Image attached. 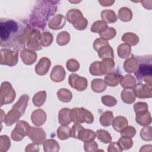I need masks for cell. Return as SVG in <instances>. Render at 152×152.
<instances>
[{"label":"cell","mask_w":152,"mask_h":152,"mask_svg":"<svg viewBox=\"0 0 152 152\" xmlns=\"http://www.w3.org/2000/svg\"><path fill=\"white\" fill-rule=\"evenodd\" d=\"M28 27L23 22L12 18L0 20V39L1 47L21 50L25 47V41L28 38Z\"/></svg>","instance_id":"6da1fadb"},{"label":"cell","mask_w":152,"mask_h":152,"mask_svg":"<svg viewBox=\"0 0 152 152\" xmlns=\"http://www.w3.org/2000/svg\"><path fill=\"white\" fill-rule=\"evenodd\" d=\"M137 58L138 59V66L134 72L137 80L139 83L146 82L148 79L151 80V55L138 56Z\"/></svg>","instance_id":"7a4b0ae2"},{"label":"cell","mask_w":152,"mask_h":152,"mask_svg":"<svg viewBox=\"0 0 152 152\" xmlns=\"http://www.w3.org/2000/svg\"><path fill=\"white\" fill-rule=\"evenodd\" d=\"M115 63L113 59L105 58L103 61H96L90 66V73L93 75H102L113 70Z\"/></svg>","instance_id":"3957f363"},{"label":"cell","mask_w":152,"mask_h":152,"mask_svg":"<svg viewBox=\"0 0 152 152\" xmlns=\"http://www.w3.org/2000/svg\"><path fill=\"white\" fill-rule=\"evenodd\" d=\"M69 116L71 122L74 123L86 122L87 124H92L94 120L92 113L83 107L73 108L70 110Z\"/></svg>","instance_id":"277c9868"},{"label":"cell","mask_w":152,"mask_h":152,"mask_svg":"<svg viewBox=\"0 0 152 152\" xmlns=\"http://www.w3.org/2000/svg\"><path fill=\"white\" fill-rule=\"evenodd\" d=\"M67 20L69 23L73 24L75 28L79 30H84L80 23L85 27L87 26V20L83 17L82 13L78 10L72 9L69 10L67 13Z\"/></svg>","instance_id":"5b68a950"},{"label":"cell","mask_w":152,"mask_h":152,"mask_svg":"<svg viewBox=\"0 0 152 152\" xmlns=\"http://www.w3.org/2000/svg\"><path fill=\"white\" fill-rule=\"evenodd\" d=\"M31 127L25 121H20L17 123L16 126L12 131L11 138L14 141H21L23 138L28 135Z\"/></svg>","instance_id":"8992f818"},{"label":"cell","mask_w":152,"mask_h":152,"mask_svg":"<svg viewBox=\"0 0 152 152\" xmlns=\"http://www.w3.org/2000/svg\"><path fill=\"white\" fill-rule=\"evenodd\" d=\"M1 64L7 65L10 66L15 65L18 62V53L8 49L1 50Z\"/></svg>","instance_id":"52a82bcc"},{"label":"cell","mask_w":152,"mask_h":152,"mask_svg":"<svg viewBox=\"0 0 152 152\" xmlns=\"http://www.w3.org/2000/svg\"><path fill=\"white\" fill-rule=\"evenodd\" d=\"M69 84L72 88L78 91L84 90L87 86V80L84 77H80L77 74H71L69 77Z\"/></svg>","instance_id":"ba28073f"},{"label":"cell","mask_w":152,"mask_h":152,"mask_svg":"<svg viewBox=\"0 0 152 152\" xmlns=\"http://www.w3.org/2000/svg\"><path fill=\"white\" fill-rule=\"evenodd\" d=\"M40 33L38 30H34L30 34V37H28L27 42V47L28 48L37 50H40L42 49V46L40 42Z\"/></svg>","instance_id":"9c48e42d"},{"label":"cell","mask_w":152,"mask_h":152,"mask_svg":"<svg viewBox=\"0 0 152 152\" xmlns=\"http://www.w3.org/2000/svg\"><path fill=\"white\" fill-rule=\"evenodd\" d=\"M122 78V76L119 71L112 70L106 75L104 78V81L109 86L115 87L119 84Z\"/></svg>","instance_id":"30bf717a"},{"label":"cell","mask_w":152,"mask_h":152,"mask_svg":"<svg viewBox=\"0 0 152 152\" xmlns=\"http://www.w3.org/2000/svg\"><path fill=\"white\" fill-rule=\"evenodd\" d=\"M50 61L49 58L43 57L42 58L35 67V71L36 74L40 75H44L46 74L50 66Z\"/></svg>","instance_id":"8fae6325"},{"label":"cell","mask_w":152,"mask_h":152,"mask_svg":"<svg viewBox=\"0 0 152 152\" xmlns=\"http://www.w3.org/2000/svg\"><path fill=\"white\" fill-rule=\"evenodd\" d=\"M65 24V18L64 16L60 14L55 15L50 20L48 23V26L51 29L58 30L62 28Z\"/></svg>","instance_id":"7c38bea8"},{"label":"cell","mask_w":152,"mask_h":152,"mask_svg":"<svg viewBox=\"0 0 152 152\" xmlns=\"http://www.w3.org/2000/svg\"><path fill=\"white\" fill-rule=\"evenodd\" d=\"M32 122L36 126H40L43 125L46 119V113L41 110L37 109L34 111L31 116Z\"/></svg>","instance_id":"4fadbf2b"},{"label":"cell","mask_w":152,"mask_h":152,"mask_svg":"<svg viewBox=\"0 0 152 152\" xmlns=\"http://www.w3.org/2000/svg\"><path fill=\"white\" fill-rule=\"evenodd\" d=\"M113 129L118 132H121L125 128L128 126V121L126 118L124 116L116 117L112 123Z\"/></svg>","instance_id":"5bb4252c"},{"label":"cell","mask_w":152,"mask_h":152,"mask_svg":"<svg viewBox=\"0 0 152 152\" xmlns=\"http://www.w3.org/2000/svg\"><path fill=\"white\" fill-rule=\"evenodd\" d=\"M36 53L34 52L28 50L27 49H23L21 53V58L22 61H23V63H24L26 65H31L33 64L36 59L37 56H33V57H30L34 55H36Z\"/></svg>","instance_id":"9a60e30c"},{"label":"cell","mask_w":152,"mask_h":152,"mask_svg":"<svg viewBox=\"0 0 152 152\" xmlns=\"http://www.w3.org/2000/svg\"><path fill=\"white\" fill-rule=\"evenodd\" d=\"M97 52L99 56L101 59H104L105 58H109L111 59H113L114 55L113 52V49L109 44L101 47Z\"/></svg>","instance_id":"2e32d148"},{"label":"cell","mask_w":152,"mask_h":152,"mask_svg":"<svg viewBox=\"0 0 152 152\" xmlns=\"http://www.w3.org/2000/svg\"><path fill=\"white\" fill-rule=\"evenodd\" d=\"M138 66V59L137 56L132 55L131 58L127 59L124 65V69L127 72H133L135 71Z\"/></svg>","instance_id":"e0dca14e"},{"label":"cell","mask_w":152,"mask_h":152,"mask_svg":"<svg viewBox=\"0 0 152 152\" xmlns=\"http://www.w3.org/2000/svg\"><path fill=\"white\" fill-rule=\"evenodd\" d=\"M29 99V97L26 94H24L21 96L19 100L12 106V109H18L19 112L23 115L25 112L26 107L27 105V102Z\"/></svg>","instance_id":"ac0fdd59"},{"label":"cell","mask_w":152,"mask_h":152,"mask_svg":"<svg viewBox=\"0 0 152 152\" xmlns=\"http://www.w3.org/2000/svg\"><path fill=\"white\" fill-rule=\"evenodd\" d=\"M21 116V114L20 112H17L16 109H12L7 113V115L4 120V122H5V124L7 126L12 125L15 122H16L20 118Z\"/></svg>","instance_id":"d6986e66"},{"label":"cell","mask_w":152,"mask_h":152,"mask_svg":"<svg viewBox=\"0 0 152 152\" xmlns=\"http://www.w3.org/2000/svg\"><path fill=\"white\" fill-rule=\"evenodd\" d=\"M70 109L68 108H64L59 112V122L62 125H66L70 124L71 120L70 119L69 113Z\"/></svg>","instance_id":"ffe728a7"},{"label":"cell","mask_w":152,"mask_h":152,"mask_svg":"<svg viewBox=\"0 0 152 152\" xmlns=\"http://www.w3.org/2000/svg\"><path fill=\"white\" fill-rule=\"evenodd\" d=\"M96 137L95 132L90 129H85L84 128L81 130L79 133L78 139L86 142L93 140Z\"/></svg>","instance_id":"44dd1931"},{"label":"cell","mask_w":152,"mask_h":152,"mask_svg":"<svg viewBox=\"0 0 152 152\" xmlns=\"http://www.w3.org/2000/svg\"><path fill=\"white\" fill-rule=\"evenodd\" d=\"M59 75L61 81H62L65 77V71L64 68L61 65H55L52 70L50 74V78L54 81L56 76Z\"/></svg>","instance_id":"7402d4cb"},{"label":"cell","mask_w":152,"mask_h":152,"mask_svg":"<svg viewBox=\"0 0 152 152\" xmlns=\"http://www.w3.org/2000/svg\"><path fill=\"white\" fill-rule=\"evenodd\" d=\"M102 18L104 23H115L117 21L116 15L112 10H104L101 13Z\"/></svg>","instance_id":"603a6c76"},{"label":"cell","mask_w":152,"mask_h":152,"mask_svg":"<svg viewBox=\"0 0 152 152\" xmlns=\"http://www.w3.org/2000/svg\"><path fill=\"white\" fill-rule=\"evenodd\" d=\"M113 119V112L111 111H106L102 113L100 118V122L102 126H108L112 124Z\"/></svg>","instance_id":"cb8c5ba5"},{"label":"cell","mask_w":152,"mask_h":152,"mask_svg":"<svg viewBox=\"0 0 152 152\" xmlns=\"http://www.w3.org/2000/svg\"><path fill=\"white\" fill-rule=\"evenodd\" d=\"M91 88L94 91L100 93L106 89V84L102 79H94L91 82Z\"/></svg>","instance_id":"d4e9b609"},{"label":"cell","mask_w":152,"mask_h":152,"mask_svg":"<svg viewBox=\"0 0 152 152\" xmlns=\"http://www.w3.org/2000/svg\"><path fill=\"white\" fill-rule=\"evenodd\" d=\"M58 137L62 140H66L71 137V129L66 125H62L59 127L57 130Z\"/></svg>","instance_id":"484cf974"},{"label":"cell","mask_w":152,"mask_h":152,"mask_svg":"<svg viewBox=\"0 0 152 152\" xmlns=\"http://www.w3.org/2000/svg\"><path fill=\"white\" fill-rule=\"evenodd\" d=\"M122 150L129 149L133 144V141L131 137L126 136H122L119 138L117 142Z\"/></svg>","instance_id":"4316f807"},{"label":"cell","mask_w":152,"mask_h":152,"mask_svg":"<svg viewBox=\"0 0 152 152\" xmlns=\"http://www.w3.org/2000/svg\"><path fill=\"white\" fill-rule=\"evenodd\" d=\"M58 99L63 102H69L72 99V93L68 89H60L57 93Z\"/></svg>","instance_id":"83f0119b"},{"label":"cell","mask_w":152,"mask_h":152,"mask_svg":"<svg viewBox=\"0 0 152 152\" xmlns=\"http://www.w3.org/2000/svg\"><path fill=\"white\" fill-rule=\"evenodd\" d=\"M136 36V34L132 33H126L122 36V40L126 42L125 43H128L132 46H134L136 45L139 41V38L138 36H137L135 38H133Z\"/></svg>","instance_id":"f1b7e54d"},{"label":"cell","mask_w":152,"mask_h":152,"mask_svg":"<svg viewBox=\"0 0 152 152\" xmlns=\"http://www.w3.org/2000/svg\"><path fill=\"white\" fill-rule=\"evenodd\" d=\"M96 135L100 141L103 143H109L112 140V137L110 134L106 130L99 129L96 131Z\"/></svg>","instance_id":"f546056e"},{"label":"cell","mask_w":152,"mask_h":152,"mask_svg":"<svg viewBox=\"0 0 152 152\" xmlns=\"http://www.w3.org/2000/svg\"><path fill=\"white\" fill-rule=\"evenodd\" d=\"M118 16L121 20L123 21H129L132 18V12L129 8L123 7L121 8L118 12Z\"/></svg>","instance_id":"4dcf8cb0"},{"label":"cell","mask_w":152,"mask_h":152,"mask_svg":"<svg viewBox=\"0 0 152 152\" xmlns=\"http://www.w3.org/2000/svg\"><path fill=\"white\" fill-rule=\"evenodd\" d=\"M44 151H55L53 148L58 151L59 149V145L58 142L54 140H46L43 143Z\"/></svg>","instance_id":"1f68e13d"},{"label":"cell","mask_w":152,"mask_h":152,"mask_svg":"<svg viewBox=\"0 0 152 152\" xmlns=\"http://www.w3.org/2000/svg\"><path fill=\"white\" fill-rule=\"evenodd\" d=\"M109 27L107 26V24L102 21H97L94 23H93L91 28V31L92 32L95 33H102L106 29H107Z\"/></svg>","instance_id":"d6a6232c"},{"label":"cell","mask_w":152,"mask_h":152,"mask_svg":"<svg viewBox=\"0 0 152 152\" xmlns=\"http://www.w3.org/2000/svg\"><path fill=\"white\" fill-rule=\"evenodd\" d=\"M46 93L45 91H40L35 94L33 98V102L36 106H41L45 102Z\"/></svg>","instance_id":"836d02e7"},{"label":"cell","mask_w":152,"mask_h":152,"mask_svg":"<svg viewBox=\"0 0 152 152\" xmlns=\"http://www.w3.org/2000/svg\"><path fill=\"white\" fill-rule=\"evenodd\" d=\"M129 89L124 90L121 93V98L122 99V101L126 103H133L135 100V93L131 94L130 96H128L129 94Z\"/></svg>","instance_id":"e575fe53"},{"label":"cell","mask_w":152,"mask_h":152,"mask_svg":"<svg viewBox=\"0 0 152 152\" xmlns=\"http://www.w3.org/2000/svg\"><path fill=\"white\" fill-rule=\"evenodd\" d=\"M51 35L50 33L48 31L42 33L40 36V43L43 46H48L52 43V42L53 41V37L48 38Z\"/></svg>","instance_id":"d590c367"},{"label":"cell","mask_w":152,"mask_h":152,"mask_svg":"<svg viewBox=\"0 0 152 152\" xmlns=\"http://www.w3.org/2000/svg\"><path fill=\"white\" fill-rule=\"evenodd\" d=\"M66 67L68 70H69L71 72H75L78 70L80 68V64L78 62V61L74 59H69L66 64Z\"/></svg>","instance_id":"8d00e7d4"},{"label":"cell","mask_w":152,"mask_h":152,"mask_svg":"<svg viewBox=\"0 0 152 152\" xmlns=\"http://www.w3.org/2000/svg\"><path fill=\"white\" fill-rule=\"evenodd\" d=\"M102 101L103 104L109 107L115 106L117 103V101L115 97L109 96H103L102 97Z\"/></svg>","instance_id":"74e56055"},{"label":"cell","mask_w":152,"mask_h":152,"mask_svg":"<svg viewBox=\"0 0 152 152\" xmlns=\"http://www.w3.org/2000/svg\"><path fill=\"white\" fill-rule=\"evenodd\" d=\"M58 36L62 37V39L56 40L58 44L61 46H63V45L67 44L68 43V42L69 41L70 36H69V34H68V33L66 31H62V32L59 33Z\"/></svg>","instance_id":"f35d334b"},{"label":"cell","mask_w":152,"mask_h":152,"mask_svg":"<svg viewBox=\"0 0 152 152\" xmlns=\"http://www.w3.org/2000/svg\"><path fill=\"white\" fill-rule=\"evenodd\" d=\"M83 128V126H82L80 124L75 123L71 129V137H73L74 138L78 139L79 133Z\"/></svg>","instance_id":"ab89813d"},{"label":"cell","mask_w":152,"mask_h":152,"mask_svg":"<svg viewBox=\"0 0 152 152\" xmlns=\"http://www.w3.org/2000/svg\"><path fill=\"white\" fill-rule=\"evenodd\" d=\"M121 132V134L122 136H126V137L132 138L135 135L136 131L134 127L131 126H129L125 128Z\"/></svg>","instance_id":"60d3db41"},{"label":"cell","mask_w":152,"mask_h":152,"mask_svg":"<svg viewBox=\"0 0 152 152\" xmlns=\"http://www.w3.org/2000/svg\"><path fill=\"white\" fill-rule=\"evenodd\" d=\"M113 30H114V28L112 27H108L104 31L99 33V35L102 37V39H103L104 40L105 39H106V40L112 39L113 37L115 36L116 34H109V33H110Z\"/></svg>","instance_id":"b9f144b4"},{"label":"cell","mask_w":152,"mask_h":152,"mask_svg":"<svg viewBox=\"0 0 152 152\" xmlns=\"http://www.w3.org/2000/svg\"><path fill=\"white\" fill-rule=\"evenodd\" d=\"M148 106L146 103L144 102H138L134 105V110L137 113L143 111L148 110Z\"/></svg>","instance_id":"7bdbcfd3"},{"label":"cell","mask_w":152,"mask_h":152,"mask_svg":"<svg viewBox=\"0 0 152 152\" xmlns=\"http://www.w3.org/2000/svg\"><path fill=\"white\" fill-rule=\"evenodd\" d=\"M109 44L108 42L105 40L104 39H102V38H99L97 39H96V40H94V43H93V47L94 50H96V51H98V50L102 47L103 46H104L106 45Z\"/></svg>","instance_id":"ee69618b"}]
</instances>
